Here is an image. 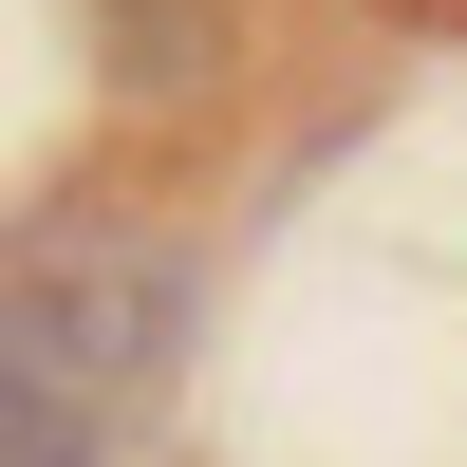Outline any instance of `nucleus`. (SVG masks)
<instances>
[{
	"mask_svg": "<svg viewBox=\"0 0 467 467\" xmlns=\"http://www.w3.org/2000/svg\"><path fill=\"white\" fill-rule=\"evenodd\" d=\"M187 299H206V262L169 224L37 206L0 244V449L19 467H112L187 374Z\"/></svg>",
	"mask_w": 467,
	"mask_h": 467,
	"instance_id": "nucleus-1",
	"label": "nucleus"
},
{
	"mask_svg": "<svg viewBox=\"0 0 467 467\" xmlns=\"http://www.w3.org/2000/svg\"><path fill=\"white\" fill-rule=\"evenodd\" d=\"M0 467H19V449H0Z\"/></svg>",
	"mask_w": 467,
	"mask_h": 467,
	"instance_id": "nucleus-2",
	"label": "nucleus"
}]
</instances>
